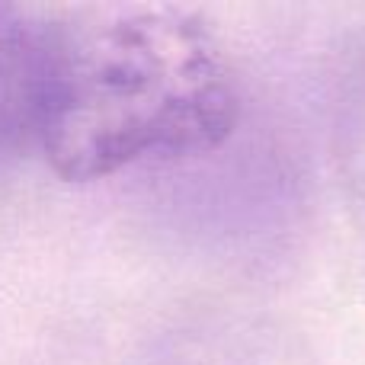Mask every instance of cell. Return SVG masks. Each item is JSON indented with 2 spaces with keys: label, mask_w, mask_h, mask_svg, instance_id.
Returning <instances> with one entry per match:
<instances>
[{
  "label": "cell",
  "mask_w": 365,
  "mask_h": 365,
  "mask_svg": "<svg viewBox=\"0 0 365 365\" xmlns=\"http://www.w3.org/2000/svg\"><path fill=\"white\" fill-rule=\"evenodd\" d=\"M64 19L0 4V164L42 148Z\"/></svg>",
  "instance_id": "2"
},
{
  "label": "cell",
  "mask_w": 365,
  "mask_h": 365,
  "mask_svg": "<svg viewBox=\"0 0 365 365\" xmlns=\"http://www.w3.org/2000/svg\"><path fill=\"white\" fill-rule=\"evenodd\" d=\"M237 90L215 32L180 6H109L64 19L42 151L68 182L148 158L218 148Z\"/></svg>",
  "instance_id": "1"
}]
</instances>
